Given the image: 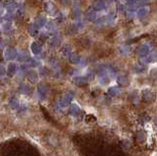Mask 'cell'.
Wrapping results in <instances>:
<instances>
[{"label":"cell","mask_w":157,"mask_h":156,"mask_svg":"<svg viewBox=\"0 0 157 156\" xmlns=\"http://www.w3.org/2000/svg\"><path fill=\"white\" fill-rule=\"evenodd\" d=\"M106 6H107V4H106L105 0H96V1L92 4V9H93L94 11H96V12H98V11L104 10Z\"/></svg>","instance_id":"obj_9"},{"label":"cell","mask_w":157,"mask_h":156,"mask_svg":"<svg viewBox=\"0 0 157 156\" xmlns=\"http://www.w3.org/2000/svg\"><path fill=\"white\" fill-rule=\"evenodd\" d=\"M46 29H47L48 31H50V33H54L55 31H57V26H56V24L55 23H53V22H49V23H47L46 24Z\"/></svg>","instance_id":"obj_23"},{"label":"cell","mask_w":157,"mask_h":156,"mask_svg":"<svg viewBox=\"0 0 157 156\" xmlns=\"http://www.w3.org/2000/svg\"><path fill=\"white\" fill-rule=\"evenodd\" d=\"M2 31L5 33H10L13 31V26L11 25V23L6 22L5 24L2 25Z\"/></svg>","instance_id":"obj_20"},{"label":"cell","mask_w":157,"mask_h":156,"mask_svg":"<svg viewBox=\"0 0 157 156\" xmlns=\"http://www.w3.org/2000/svg\"><path fill=\"white\" fill-rule=\"evenodd\" d=\"M73 97H74V94L71 92H68L66 94H64L63 96H61L59 100V106L61 108H66L70 105V103L72 102L73 100Z\"/></svg>","instance_id":"obj_1"},{"label":"cell","mask_w":157,"mask_h":156,"mask_svg":"<svg viewBox=\"0 0 157 156\" xmlns=\"http://www.w3.org/2000/svg\"><path fill=\"white\" fill-rule=\"evenodd\" d=\"M120 52H121L122 54H129V52H130V48L129 46H127V45H124V46H122L120 48Z\"/></svg>","instance_id":"obj_34"},{"label":"cell","mask_w":157,"mask_h":156,"mask_svg":"<svg viewBox=\"0 0 157 156\" xmlns=\"http://www.w3.org/2000/svg\"><path fill=\"white\" fill-rule=\"evenodd\" d=\"M46 24H47V21L44 17H42V16H39L36 19L34 23V26L36 27V29H41V27H44L46 26Z\"/></svg>","instance_id":"obj_12"},{"label":"cell","mask_w":157,"mask_h":156,"mask_svg":"<svg viewBox=\"0 0 157 156\" xmlns=\"http://www.w3.org/2000/svg\"><path fill=\"white\" fill-rule=\"evenodd\" d=\"M43 5H44V10L46 11V13H47L48 15L54 16L58 13V9H57V7H56V5H55L54 2L48 0V1L44 2Z\"/></svg>","instance_id":"obj_2"},{"label":"cell","mask_w":157,"mask_h":156,"mask_svg":"<svg viewBox=\"0 0 157 156\" xmlns=\"http://www.w3.org/2000/svg\"><path fill=\"white\" fill-rule=\"evenodd\" d=\"M6 12H15L18 8V4L15 0H6L3 4Z\"/></svg>","instance_id":"obj_5"},{"label":"cell","mask_w":157,"mask_h":156,"mask_svg":"<svg viewBox=\"0 0 157 156\" xmlns=\"http://www.w3.org/2000/svg\"><path fill=\"white\" fill-rule=\"evenodd\" d=\"M62 54H63L64 56H70V54H71L70 45H65V46L62 48Z\"/></svg>","instance_id":"obj_29"},{"label":"cell","mask_w":157,"mask_h":156,"mask_svg":"<svg viewBox=\"0 0 157 156\" xmlns=\"http://www.w3.org/2000/svg\"><path fill=\"white\" fill-rule=\"evenodd\" d=\"M30 91H31V88L28 84H23L20 86V92L23 94H29Z\"/></svg>","instance_id":"obj_27"},{"label":"cell","mask_w":157,"mask_h":156,"mask_svg":"<svg viewBox=\"0 0 157 156\" xmlns=\"http://www.w3.org/2000/svg\"><path fill=\"white\" fill-rule=\"evenodd\" d=\"M145 70H146V66H145V64L142 63V62H140L138 65H136V71H137L138 73H144L145 72Z\"/></svg>","instance_id":"obj_26"},{"label":"cell","mask_w":157,"mask_h":156,"mask_svg":"<svg viewBox=\"0 0 157 156\" xmlns=\"http://www.w3.org/2000/svg\"><path fill=\"white\" fill-rule=\"evenodd\" d=\"M69 62L72 64H80L82 62V57H81L80 54L78 53H71L70 56H69Z\"/></svg>","instance_id":"obj_13"},{"label":"cell","mask_w":157,"mask_h":156,"mask_svg":"<svg viewBox=\"0 0 157 156\" xmlns=\"http://www.w3.org/2000/svg\"><path fill=\"white\" fill-rule=\"evenodd\" d=\"M18 54L19 53H18L17 50H16L15 48L8 47V48H6L5 51H4V58L8 61H13L18 57Z\"/></svg>","instance_id":"obj_3"},{"label":"cell","mask_w":157,"mask_h":156,"mask_svg":"<svg viewBox=\"0 0 157 156\" xmlns=\"http://www.w3.org/2000/svg\"><path fill=\"white\" fill-rule=\"evenodd\" d=\"M49 74V70L48 69H46L45 67H40L39 68V75L42 76V77H44V76L48 75Z\"/></svg>","instance_id":"obj_32"},{"label":"cell","mask_w":157,"mask_h":156,"mask_svg":"<svg viewBox=\"0 0 157 156\" xmlns=\"http://www.w3.org/2000/svg\"><path fill=\"white\" fill-rule=\"evenodd\" d=\"M18 72V66L16 63H13V62H10V63L7 65L6 68V75L9 76V77H13L15 76L16 73Z\"/></svg>","instance_id":"obj_7"},{"label":"cell","mask_w":157,"mask_h":156,"mask_svg":"<svg viewBox=\"0 0 157 156\" xmlns=\"http://www.w3.org/2000/svg\"><path fill=\"white\" fill-rule=\"evenodd\" d=\"M149 11H150V8L148 6H144V7H140V9H138L137 11V16L138 19H144V18L146 17L148 15Z\"/></svg>","instance_id":"obj_11"},{"label":"cell","mask_w":157,"mask_h":156,"mask_svg":"<svg viewBox=\"0 0 157 156\" xmlns=\"http://www.w3.org/2000/svg\"><path fill=\"white\" fill-rule=\"evenodd\" d=\"M1 76H2V77L4 76V67H3V66H1Z\"/></svg>","instance_id":"obj_37"},{"label":"cell","mask_w":157,"mask_h":156,"mask_svg":"<svg viewBox=\"0 0 157 156\" xmlns=\"http://www.w3.org/2000/svg\"><path fill=\"white\" fill-rule=\"evenodd\" d=\"M27 79L31 84H36L38 81V74L34 70H31L27 73Z\"/></svg>","instance_id":"obj_10"},{"label":"cell","mask_w":157,"mask_h":156,"mask_svg":"<svg viewBox=\"0 0 157 156\" xmlns=\"http://www.w3.org/2000/svg\"><path fill=\"white\" fill-rule=\"evenodd\" d=\"M74 82H75L77 86H85L87 82V78L83 77V76H78L74 79Z\"/></svg>","instance_id":"obj_19"},{"label":"cell","mask_w":157,"mask_h":156,"mask_svg":"<svg viewBox=\"0 0 157 156\" xmlns=\"http://www.w3.org/2000/svg\"><path fill=\"white\" fill-rule=\"evenodd\" d=\"M17 59L19 61H25V62H27L30 59V56H29V54H27L25 51H22V52H19Z\"/></svg>","instance_id":"obj_24"},{"label":"cell","mask_w":157,"mask_h":156,"mask_svg":"<svg viewBox=\"0 0 157 156\" xmlns=\"http://www.w3.org/2000/svg\"><path fill=\"white\" fill-rule=\"evenodd\" d=\"M144 98L145 100H151L153 98V94H152L151 91L149 90H144Z\"/></svg>","instance_id":"obj_31"},{"label":"cell","mask_w":157,"mask_h":156,"mask_svg":"<svg viewBox=\"0 0 157 156\" xmlns=\"http://www.w3.org/2000/svg\"><path fill=\"white\" fill-rule=\"evenodd\" d=\"M73 16H74V18H75V19L80 20L81 16H82V10H81L80 7L76 6L75 8L73 9Z\"/></svg>","instance_id":"obj_25"},{"label":"cell","mask_w":157,"mask_h":156,"mask_svg":"<svg viewBox=\"0 0 157 156\" xmlns=\"http://www.w3.org/2000/svg\"><path fill=\"white\" fill-rule=\"evenodd\" d=\"M120 92H121V90H120V88H117V86H111V88H109V89H108V94L111 96L119 95Z\"/></svg>","instance_id":"obj_21"},{"label":"cell","mask_w":157,"mask_h":156,"mask_svg":"<svg viewBox=\"0 0 157 156\" xmlns=\"http://www.w3.org/2000/svg\"><path fill=\"white\" fill-rule=\"evenodd\" d=\"M38 93L41 99H44L48 95V86L44 84H40L38 86Z\"/></svg>","instance_id":"obj_8"},{"label":"cell","mask_w":157,"mask_h":156,"mask_svg":"<svg viewBox=\"0 0 157 156\" xmlns=\"http://www.w3.org/2000/svg\"><path fill=\"white\" fill-rule=\"evenodd\" d=\"M10 105H11V107H12L13 109H17L18 107H19V101H18L17 99H12L11 100V102H10Z\"/></svg>","instance_id":"obj_33"},{"label":"cell","mask_w":157,"mask_h":156,"mask_svg":"<svg viewBox=\"0 0 157 156\" xmlns=\"http://www.w3.org/2000/svg\"><path fill=\"white\" fill-rule=\"evenodd\" d=\"M85 19H87V21H91V22L96 21V19H97V14H96V11H94L93 9L87 11V12L85 13Z\"/></svg>","instance_id":"obj_17"},{"label":"cell","mask_w":157,"mask_h":156,"mask_svg":"<svg viewBox=\"0 0 157 156\" xmlns=\"http://www.w3.org/2000/svg\"><path fill=\"white\" fill-rule=\"evenodd\" d=\"M60 43H61V38H60V36H59V35L53 36V37L51 38V40H50V45H51L52 47L58 46Z\"/></svg>","instance_id":"obj_22"},{"label":"cell","mask_w":157,"mask_h":156,"mask_svg":"<svg viewBox=\"0 0 157 156\" xmlns=\"http://www.w3.org/2000/svg\"><path fill=\"white\" fill-rule=\"evenodd\" d=\"M29 33H31V35L36 36V34H38V29H36L34 25H32V26H30L29 27Z\"/></svg>","instance_id":"obj_30"},{"label":"cell","mask_w":157,"mask_h":156,"mask_svg":"<svg viewBox=\"0 0 157 156\" xmlns=\"http://www.w3.org/2000/svg\"><path fill=\"white\" fill-rule=\"evenodd\" d=\"M153 61H157V52H152V53H150L149 55H147L146 57H144V59H142L140 62L146 64V63L153 62Z\"/></svg>","instance_id":"obj_15"},{"label":"cell","mask_w":157,"mask_h":156,"mask_svg":"<svg viewBox=\"0 0 157 156\" xmlns=\"http://www.w3.org/2000/svg\"><path fill=\"white\" fill-rule=\"evenodd\" d=\"M138 0H128L127 2V8L129 11H135L138 7Z\"/></svg>","instance_id":"obj_18"},{"label":"cell","mask_w":157,"mask_h":156,"mask_svg":"<svg viewBox=\"0 0 157 156\" xmlns=\"http://www.w3.org/2000/svg\"><path fill=\"white\" fill-rule=\"evenodd\" d=\"M27 65L31 68H34V67H36L38 65V62L34 58H30L29 60L27 61Z\"/></svg>","instance_id":"obj_28"},{"label":"cell","mask_w":157,"mask_h":156,"mask_svg":"<svg viewBox=\"0 0 157 156\" xmlns=\"http://www.w3.org/2000/svg\"><path fill=\"white\" fill-rule=\"evenodd\" d=\"M116 81H117V84H120V86H128L129 84V78H128V76H126V75L118 76Z\"/></svg>","instance_id":"obj_14"},{"label":"cell","mask_w":157,"mask_h":156,"mask_svg":"<svg viewBox=\"0 0 157 156\" xmlns=\"http://www.w3.org/2000/svg\"><path fill=\"white\" fill-rule=\"evenodd\" d=\"M138 3L140 4H148L151 0H138Z\"/></svg>","instance_id":"obj_35"},{"label":"cell","mask_w":157,"mask_h":156,"mask_svg":"<svg viewBox=\"0 0 157 156\" xmlns=\"http://www.w3.org/2000/svg\"><path fill=\"white\" fill-rule=\"evenodd\" d=\"M31 51L34 55H40L42 52V45L39 41H33L31 43Z\"/></svg>","instance_id":"obj_6"},{"label":"cell","mask_w":157,"mask_h":156,"mask_svg":"<svg viewBox=\"0 0 157 156\" xmlns=\"http://www.w3.org/2000/svg\"><path fill=\"white\" fill-rule=\"evenodd\" d=\"M69 113H70V115H72V116H78V114L81 113V107L78 106V104H75V103H73V104L70 106Z\"/></svg>","instance_id":"obj_16"},{"label":"cell","mask_w":157,"mask_h":156,"mask_svg":"<svg viewBox=\"0 0 157 156\" xmlns=\"http://www.w3.org/2000/svg\"><path fill=\"white\" fill-rule=\"evenodd\" d=\"M151 48H152V46L149 45L148 43L140 45V46L138 48V54L140 55V57H146L147 55L150 54Z\"/></svg>","instance_id":"obj_4"},{"label":"cell","mask_w":157,"mask_h":156,"mask_svg":"<svg viewBox=\"0 0 157 156\" xmlns=\"http://www.w3.org/2000/svg\"><path fill=\"white\" fill-rule=\"evenodd\" d=\"M61 2L64 4V5H69L71 2V0H61Z\"/></svg>","instance_id":"obj_36"}]
</instances>
